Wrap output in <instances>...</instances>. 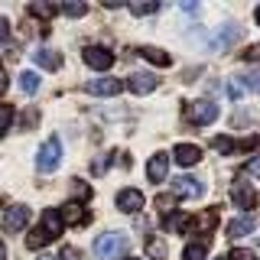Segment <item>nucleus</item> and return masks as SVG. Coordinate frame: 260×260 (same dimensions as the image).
I'll use <instances>...</instances> for the list:
<instances>
[{"label": "nucleus", "mask_w": 260, "mask_h": 260, "mask_svg": "<svg viewBox=\"0 0 260 260\" xmlns=\"http://www.w3.org/2000/svg\"><path fill=\"white\" fill-rule=\"evenodd\" d=\"M127 250V234L120 231H108L94 241V260H117Z\"/></svg>", "instance_id": "f257e3e1"}, {"label": "nucleus", "mask_w": 260, "mask_h": 260, "mask_svg": "<svg viewBox=\"0 0 260 260\" xmlns=\"http://www.w3.org/2000/svg\"><path fill=\"white\" fill-rule=\"evenodd\" d=\"M185 120L195 127H208L211 120H218V104L215 101H185Z\"/></svg>", "instance_id": "f03ea898"}, {"label": "nucleus", "mask_w": 260, "mask_h": 260, "mask_svg": "<svg viewBox=\"0 0 260 260\" xmlns=\"http://www.w3.org/2000/svg\"><path fill=\"white\" fill-rule=\"evenodd\" d=\"M26 221H29V208L26 205H7V208H0V228H4L7 234L23 231Z\"/></svg>", "instance_id": "7ed1b4c3"}, {"label": "nucleus", "mask_w": 260, "mask_h": 260, "mask_svg": "<svg viewBox=\"0 0 260 260\" xmlns=\"http://www.w3.org/2000/svg\"><path fill=\"white\" fill-rule=\"evenodd\" d=\"M59 159H62V143H59V137H49V140L39 146L36 169H39V173H52V169L59 166Z\"/></svg>", "instance_id": "20e7f679"}, {"label": "nucleus", "mask_w": 260, "mask_h": 260, "mask_svg": "<svg viewBox=\"0 0 260 260\" xmlns=\"http://www.w3.org/2000/svg\"><path fill=\"white\" fill-rule=\"evenodd\" d=\"M81 59H85V65H91L94 72H108L114 65V52L104 46H88L85 52H81Z\"/></svg>", "instance_id": "39448f33"}, {"label": "nucleus", "mask_w": 260, "mask_h": 260, "mask_svg": "<svg viewBox=\"0 0 260 260\" xmlns=\"http://www.w3.org/2000/svg\"><path fill=\"white\" fill-rule=\"evenodd\" d=\"M241 39V29H238V23H224L221 29L215 32V36L208 39V46L215 49V52H224V49H231L234 43Z\"/></svg>", "instance_id": "423d86ee"}, {"label": "nucleus", "mask_w": 260, "mask_h": 260, "mask_svg": "<svg viewBox=\"0 0 260 260\" xmlns=\"http://www.w3.org/2000/svg\"><path fill=\"white\" fill-rule=\"evenodd\" d=\"M85 91L101 94V98H114V94L124 91V81L120 78H91V81H85Z\"/></svg>", "instance_id": "0eeeda50"}, {"label": "nucleus", "mask_w": 260, "mask_h": 260, "mask_svg": "<svg viewBox=\"0 0 260 260\" xmlns=\"http://www.w3.org/2000/svg\"><path fill=\"white\" fill-rule=\"evenodd\" d=\"M173 192H176V199H202V182L195 176H176L173 179Z\"/></svg>", "instance_id": "6e6552de"}, {"label": "nucleus", "mask_w": 260, "mask_h": 260, "mask_svg": "<svg viewBox=\"0 0 260 260\" xmlns=\"http://www.w3.org/2000/svg\"><path fill=\"white\" fill-rule=\"evenodd\" d=\"M215 224H218V208H208V211H202V215H195L185 221V231H192V234H211L215 231Z\"/></svg>", "instance_id": "1a4fd4ad"}, {"label": "nucleus", "mask_w": 260, "mask_h": 260, "mask_svg": "<svg viewBox=\"0 0 260 260\" xmlns=\"http://www.w3.org/2000/svg\"><path fill=\"white\" fill-rule=\"evenodd\" d=\"M231 199H234V205H238V208H244V215H250V208L257 205V192L250 189L247 182H234Z\"/></svg>", "instance_id": "9d476101"}, {"label": "nucleus", "mask_w": 260, "mask_h": 260, "mask_svg": "<svg viewBox=\"0 0 260 260\" xmlns=\"http://www.w3.org/2000/svg\"><path fill=\"white\" fill-rule=\"evenodd\" d=\"M117 208L127 211V215H137L143 208V192L140 189H120L117 192Z\"/></svg>", "instance_id": "9b49d317"}, {"label": "nucleus", "mask_w": 260, "mask_h": 260, "mask_svg": "<svg viewBox=\"0 0 260 260\" xmlns=\"http://www.w3.org/2000/svg\"><path fill=\"white\" fill-rule=\"evenodd\" d=\"M156 81H159V78L150 75V72H134V75L127 78V88H130L134 94H150L153 88H156Z\"/></svg>", "instance_id": "f8f14e48"}, {"label": "nucleus", "mask_w": 260, "mask_h": 260, "mask_svg": "<svg viewBox=\"0 0 260 260\" xmlns=\"http://www.w3.org/2000/svg\"><path fill=\"white\" fill-rule=\"evenodd\" d=\"M166 173H169V153H156V156H150V162H146V176H150V182H166Z\"/></svg>", "instance_id": "ddd939ff"}, {"label": "nucleus", "mask_w": 260, "mask_h": 260, "mask_svg": "<svg viewBox=\"0 0 260 260\" xmlns=\"http://www.w3.org/2000/svg\"><path fill=\"white\" fill-rule=\"evenodd\" d=\"M173 159L179 162V166H195V162L202 159V150L195 143H179L173 150Z\"/></svg>", "instance_id": "4468645a"}, {"label": "nucleus", "mask_w": 260, "mask_h": 260, "mask_svg": "<svg viewBox=\"0 0 260 260\" xmlns=\"http://www.w3.org/2000/svg\"><path fill=\"white\" fill-rule=\"evenodd\" d=\"M39 228H43V231H46L52 241L59 238V234H62V228H65V224H62L59 208H46V211H43V221H39Z\"/></svg>", "instance_id": "2eb2a0df"}, {"label": "nucleus", "mask_w": 260, "mask_h": 260, "mask_svg": "<svg viewBox=\"0 0 260 260\" xmlns=\"http://www.w3.org/2000/svg\"><path fill=\"white\" fill-rule=\"evenodd\" d=\"M254 215H238L228 221V238H244V234H254Z\"/></svg>", "instance_id": "dca6fc26"}, {"label": "nucleus", "mask_w": 260, "mask_h": 260, "mask_svg": "<svg viewBox=\"0 0 260 260\" xmlns=\"http://www.w3.org/2000/svg\"><path fill=\"white\" fill-rule=\"evenodd\" d=\"M32 59H36V65H39V69H46V72H55L62 65L59 52H52V49H36V52H32Z\"/></svg>", "instance_id": "f3484780"}, {"label": "nucleus", "mask_w": 260, "mask_h": 260, "mask_svg": "<svg viewBox=\"0 0 260 260\" xmlns=\"http://www.w3.org/2000/svg\"><path fill=\"white\" fill-rule=\"evenodd\" d=\"M137 55H143L146 62L159 65V69H166V65H173V59H169V52H162V49H156V46H143V49H137Z\"/></svg>", "instance_id": "a211bd4d"}, {"label": "nucleus", "mask_w": 260, "mask_h": 260, "mask_svg": "<svg viewBox=\"0 0 260 260\" xmlns=\"http://www.w3.org/2000/svg\"><path fill=\"white\" fill-rule=\"evenodd\" d=\"M59 215H62V224H88V211L81 208V205H75V202L65 205Z\"/></svg>", "instance_id": "6ab92c4d"}, {"label": "nucleus", "mask_w": 260, "mask_h": 260, "mask_svg": "<svg viewBox=\"0 0 260 260\" xmlns=\"http://www.w3.org/2000/svg\"><path fill=\"white\" fill-rule=\"evenodd\" d=\"M46 244H52V238H49L43 228L36 224V228H32V234L26 238V247H29V250H39V247H46Z\"/></svg>", "instance_id": "aec40b11"}, {"label": "nucleus", "mask_w": 260, "mask_h": 260, "mask_svg": "<svg viewBox=\"0 0 260 260\" xmlns=\"http://www.w3.org/2000/svg\"><path fill=\"white\" fill-rule=\"evenodd\" d=\"M159 10V0H140V4H130V13L134 16H150Z\"/></svg>", "instance_id": "412c9836"}, {"label": "nucleus", "mask_w": 260, "mask_h": 260, "mask_svg": "<svg viewBox=\"0 0 260 260\" xmlns=\"http://www.w3.org/2000/svg\"><path fill=\"white\" fill-rule=\"evenodd\" d=\"M20 88L26 94H36L39 91V75H36V72H23V75H20Z\"/></svg>", "instance_id": "4be33fe9"}, {"label": "nucleus", "mask_w": 260, "mask_h": 260, "mask_svg": "<svg viewBox=\"0 0 260 260\" xmlns=\"http://www.w3.org/2000/svg\"><path fill=\"white\" fill-rule=\"evenodd\" d=\"M182 260H208V247L205 244H189V247H185V254H182Z\"/></svg>", "instance_id": "5701e85b"}, {"label": "nucleus", "mask_w": 260, "mask_h": 260, "mask_svg": "<svg viewBox=\"0 0 260 260\" xmlns=\"http://www.w3.org/2000/svg\"><path fill=\"white\" fill-rule=\"evenodd\" d=\"M146 254H150L153 260H162V257H166V244H162L159 238H150V241H146Z\"/></svg>", "instance_id": "b1692460"}, {"label": "nucleus", "mask_w": 260, "mask_h": 260, "mask_svg": "<svg viewBox=\"0 0 260 260\" xmlns=\"http://www.w3.org/2000/svg\"><path fill=\"white\" fill-rule=\"evenodd\" d=\"M241 85H244V91H260V69L241 75Z\"/></svg>", "instance_id": "393cba45"}, {"label": "nucleus", "mask_w": 260, "mask_h": 260, "mask_svg": "<svg viewBox=\"0 0 260 260\" xmlns=\"http://www.w3.org/2000/svg\"><path fill=\"white\" fill-rule=\"evenodd\" d=\"M10 124H13V104H0V134L10 130Z\"/></svg>", "instance_id": "a878e982"}, {"label": "nucleus", "mask_w": 260, "mask_h": 260, "mask_svg": "<svg viewBox=\"0 0 260 260\" xmlns=\"http://www.w3.org/2000/svg\"><path fill=\"white\" fill-rule=\"evenodd\" d=\"M29 13H32V16H43V20H49V16H55V7H52V4H29Z\"/></svg>", "instance_id": "bb28decb"}, {"label": "nucleus", "mask_w": 260, "mask_h": 260, "mask_svg": "<svg viewBox=\"0 0 260 260\" xmlns=\"http://www.w3.org/2000/svg\"><path fill=\"white\" fill-rule=\"evenodd\" d=\"M156 208L169 218V215H173V208H176V195H159V199H156Z\"/></svg>", "instance_id": "cd10ccee"}, {"label": "nucleus", "mask_w": 260, "mask_h": 260, "mask_svg": "<svg viewBox=\"0 0 260 260\" xmlns=\"http://www.w3.org/2000/svg\"><path fill=\"white\" fill-rule=\"evenodd\" d=\"M224 260H257V254H254V250H247V247H234Z\"/></svg>", "instance_id": "c85d7f7f"}, {"label": "nucleus", "mask_w": 260, "mask_h": 260, "mask_svg": "<svg viewBox=\"0 0 260 260\" xmlns=\"http://www.w3.org/2000/svg\"><path fill=\"white\" fill-rule=\"evenodd\" d=\"M185 221H189L185 215H169L166 218V228H169V231H185Z\"/></svg>", "instance_id": "c756f323"}, {"label": "nucleus", "mask_w": 260, "mask_h": 260, "mask_svg": "<svg viewBox=\"0 0 260 260\" xmlns=\"http://www.w3.org/2000/svg\"><path fill=\"white\" fill-rule=\"evenodd\" d=\"M62 13H65V16H85L88 7H85V4H62Z\"/></svg>", "instance_id": "7c9ffc66"}, {"label": "nucleus", "mask_w": 260, "mask_h": 260, "mask_svg": "<svg viewBox=\"0 0 260 260\" xmlns=\"http://www.w3.org/2000/svg\"><path fill=\"white\" fill-rule=\"evenodd\" d=\"M228 94H231V101H241V98H244V85H241V78L228 81Z\"/></svg>", "instance_id": "2f4dec72"}, {"label": "nucleus", "mask_w": 260, "mask_h": 260, "mask_svg": "<svg viewBox=\"0 0 260 260\" xmlns=\"http://www.w3.org/2000/svg\"><path fill=\"white\" fill-rule=\"evenodd\" d=\"M244 173H247V176H257V179H260V156H250L247 162H244Z\"/></svg>", "instance_id": "473e14b6"}, {"label": "nucleus", "mask_w": 260, "mask_h": 260, "mask_svg": "<svg viewBox=\"0 0 260 260\" xmlns=\"http://www.w3.org/2000/svg\"><path fill=\"white\" fill-rule=\"evenodd\" d=\"M72 189H75L78 199H88V195H91V189H88V185L81 182V179H72Z\"/></svg>", "instance_id": "72a5a7b5"}, {"label": "nucleus", "mask_w": 260, "mask_h": 260, "mask_svg": "<svg viewBox=\"0 0 260 260\" xmlns=\"http://www.w3.org/2000/svg\"><path fill=\"white\" fill-rule=\"evenodd\" d=\"M59 260H81V254H78V247H62Z\"/></svg>", "instance_id": "f704fd0d"}, {"label": "nucleus", "mask_w": 260, "mask_h": 260, "mask_svg": "<svg viewBox=\"0 0 260 260\" xmlns=\"http://www.w3.org/2000/svg\"><path fill=\"white\" fill-rule=\"evenodd\" d=\"M7 39H10V23H7L4 16H0V46H4Z\"/></svg>", "instance_id": "c9c22d12"}, {"label": "nucleus", "mask_w": 260, "mask_h": 260, "mask_svg": "<svg viewBox=\"0 0 260 260\" xmlns=\"http://www.w3.org/2000/svg\"><path fill=\"white\" fill-rule=\"evenodd\" d=\"M244 59H247V62H260V46H250L247 52H244Z\"/></svg>", "instance_id": "e433bc0d"}, {"label": "nucleus", "mask_w": 260, "mask_h": 260, "mask_svg": "<svg viewBox=\"0 0 260 260\" xmlns=\"http://www.w3.org/2000/svg\"><path fill=\"white\" fill-rule=\"evenodd\" d=\"M4 91H7V72L0 69V94H4Z\"/></svg>", "instance_id": "4c0bfd02"}, {"label": "nucleus", "mask_w": 260, "mask_h": 260, "mask_svg": "<svg viewBox=\"0 0 260 260\" xmlns=\"http://www.w3.org/2000/svg\"><path fill=\"white\" fill-rule=\"evenodd\" d=\"M0 260H7V247H4V241H0Z\"/></svg>", "instance_id": "58836bf2"}, {"label": "nucleus", "mask_w": 260, "mask_h": 260, "mask_svg": "<svg viewBox=\"0 0 260 260\" xmlns=\"http://www.w3.org/2000/svg\"><path fill=\"white\" fill-rule=\"evenodd\" d=\"M254 20H257V23H260V7H257V10H254Z\"/></svg>", "instance_id": "ea45409f"}, {"label": "nucleus", "mask_w": 260, "mask_h": 260, "mask_svg": "<svg viewBox=\"0 0 260 260\" xmlns=\"http://www.w3.org/2000/svg\"><path fill=\"white\" fill-rule=\"evenodd\" d=\"M39 260H55V257H39Z\"/></svg>", "instance_id": "a19ab883"}, {"label": "nucleus", "mask_w": 260, "mask_h": 260, "mask_svg": "<svg viewBox=\"0 0 260 260\" xmlns=\"http://www.w3.org/2000/svg\"><path fill=\"white\" fill-rule=\"evenodd\" d=\"M127 260H143V257H127Z\"/></svg>", "instance_id": "79ce46f5"}, {"label": "nucleus", "mask_w": 260, "mask_h": 260, "mask_svg": "<svg viewBox=\"0 0 260 260\" xmlns=\"http://www.w3.org/2000/svg\"><path fill=\"white\" fill-rule=\"evenodd\" d=\"M215 260H224V257H215Z\"/></svg>", "instance_id": "37998d69"}]
</instances>
